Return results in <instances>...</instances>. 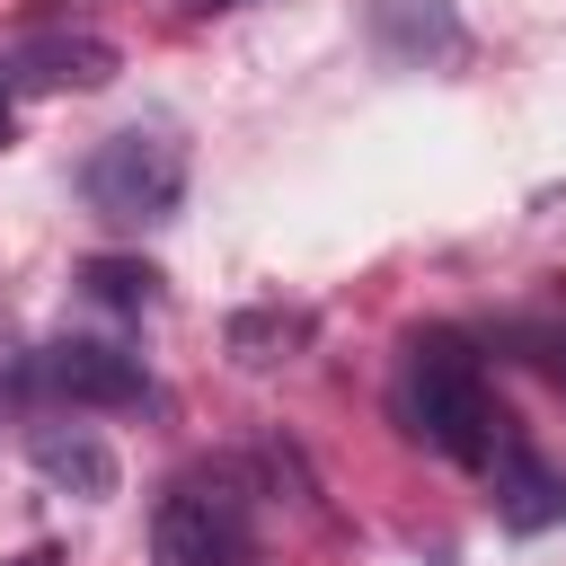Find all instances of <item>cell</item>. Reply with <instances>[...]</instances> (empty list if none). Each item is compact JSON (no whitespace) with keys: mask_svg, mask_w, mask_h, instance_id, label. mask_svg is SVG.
Returning <instances> with one entry per match:
<instances>
[{"mask_svg":"<svg viewBox=\"0 0 566 566\" xmlns=\"http://www.w3.org/2000/svg\"><path fill=\"white\" fill-rule=\"evenodd\" d=\"M398 416H407L416 442H433V451L460 460V469H486V460L504 451V416H495V398H486V380H478V354H469L451 327L407 336Z\"/></svg>","mask_w":566,"mask_h":566,"instance_id":"6da1fadb","label":"cell"},{"mask_svg":"<svg viewBox=\"0 0 566 566\" xmlns=\"http://www.w3.org/2000/svg\"><path fill=\"white\" fill-rule=\"evenodd\" d=\"M80 195H88V212L106 221V230H150V221H168L177 212V195H186V150H177V133H106L97 150H88V168H80Z\"/></svg>","mask_w":566,"mask_h":566,"instance_id":"7a4b0ae2","label":"cell"},{"mask_svg":"<svg viewBox=\"0 0 566 566\" xmlns=\"http://www.w3.org/2000/svg\"><path fill=\"white\" fill-rule=\"evenodd\" d=\"M124 71V53L97 35V27H44V35H27L9 62H0V80L9 88H27V97H88V88H106Z\"/></svg>","mask_w":566,"mask_h":566,"instance_id":"3957f363","label":"cell"},{"mask_svg":"<svg viewBox=\"0 0 566 566\" xmlns=\"http://www.w3.org/2000/svg\"><path fill=\"white\" fill-rule=\"evenodd\" d=\"M159 557L168 566H248V513L221 486H177L159 504Z\"/></svg>","mask_w":566,"mask_h":566,"instance_id":"277c9868","label":"cell"},{"mask_svg":"<svg viewBox=\"0 0 566 566\" xmlns=\"http://www.w3.org/2000/svg\"><path fill=\"white\" fill-rule=\"evenodd\" d=\"M44 380H53L62 398H80V407H142V398H150L142 363H133V354H115V345H88V336L44 345Z\"/></svg>","mask_w":566,"mask_h":566,"instance_id":"5b68a950","label":"cell"},{"mask_svg":"<svg viewBox=\"0 0 566 566\" xmlns=\"http://www.w3.org/2000/svg\"><path fill=\"white\" fill-rule=\"evenodd\" d=\"M495 469V513H504V531H548V522H566V469H548V460H531V451H495L486 460Z\"/></svg>","mask_w":566,"mask_h":566,"instance_id":"8992f818","label":"cell"},{"mask_svg":"<svg viewBox=\"0 0 566 566\" xmlns=\"http://www.w3.org/2000/svg\"><path fill=\"white\" fill-rule=\"evenodd\" d=\"M310 336H318V318H310L301 301H256V310H239V318L221 327V345H230L239 371H274V363H292Z\"/></svg>","mask_w":566,"mask_h":566,"instance_id":"52a82bcc","label":"cell"},{"mask_svg":"<svg viewBox=\"0 0 566 566\" xmlns=\"http://www.w3.org/2000/svg\"><path fill=\"white\" fill-rule=\"evenodd\" d=\"M27 451H35V469H44L62 495H88V504L115 495V451H106L97 433H80V424H44Z\"/></svg>","mask_w":566,"mask_h":566,"instance_id":"ba28073f","label":"cell"},{"mask_svg":"<svg viewBox=\"0 0 566 566\" xmlns=\"http://www.w3.org/2000/svg\"><path fill=\"white\" fill-rule=\"evenodd\" d=\"M380 35H389L407 62H424V53H460V18H451V0H380Z\"/></svg>","mask_w":566,"mask_h":566,"instance_id":"9c48e42d","label":"cell"},{"mask_svg":"<svg viewBox=\"0 0 566 566\" xmlns=\"http://www.w3.org/2000/svg\"><path fill=\"white\" fill-rule=\"evenodd\" d=\"M80 292L106 301V310H150L159 301V265H142V256H88L80 265Z\"/></svg>","mask_w":566,"mask_h":566,"instance_id":"30bf717a","label":"cell"},{"mask_svg":"<svg viewBox=\"0 0 566 566\" xmlns=\"http://www.w3.org/2000/svg\"><path fill=\"white\" fill-rule=\"evenodd\" d=\"M9 133H18V88L0 80V142H9Z\"/></svg>","mask_w":566,"mask_h":566,"instance_id":"8fae6325","label":"cell"},{"mask_svg":"<svg viewBox=\"0 0 566 566\" xmlns=\"http://www.w3.org/2000/svg\"><path fill=\"white\" fill-rule=\"evenodd\" d=\"M195 9H230V0H195Z\"/></svg>","mask_w":566,"mask_h":566,"instance_id":"7c38bea8","label":"cell"}]
</instances>
